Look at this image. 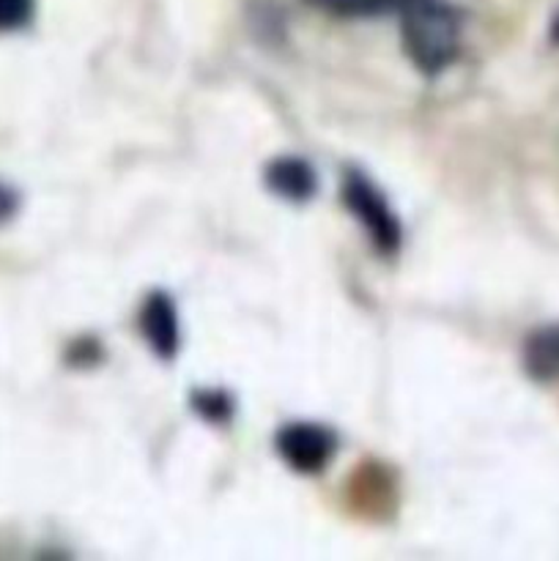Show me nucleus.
<instances>
[{"label": "nucleus", "instance_id": "6", "mask_svg": "<svg viewBox=\"0 0 559 561\" xmlns=\"http://www.w3.org/2000/svg\"><path fill=\"white\" fill-rule=\"evenodd\" d=\"M526 370L537 381H554L559 378V327L540 329L526 340L524 348Z\"/></svg>", "mask_w": 559, "mask_h": 561}, {"label": "nucleus", "instance_id": "7", "mask_svg": "<svg viewBox=\"0 0 559 561\" xmlns=\"http://www.w3.org/2000/svg\"><path fill=\"white\" fill-rule=\"evenodd\" d=\"M318 9L334 11L340 16H376L384 11L400 9L406 0H310Z\"/></svg>", "mask_w": 559, "mask_h": 561}, {"label": "nucleus", "instance_id": "4", "mask_svg": "<svg viewBox=\"0 0 559 561\" xmlns=\"http://www.w3.org/2000/svg\"><path fill=\"white\" fill-rule=\"evenodd\" d=\"M140 327L151 348L159 356H173L179 348V321H175V307L168 296L153 294L146 301L140 316Z\"/></svg>", "mask_w": 559, "mask_h": 561}, {"label": "nucleus", "instance_id": "1", "mask_svg": "<svg viewBox=\"0 0 559 561\" xmlns=\"http://www.w3.org/2000/svg\"><path fill=\"white\" fill-rule=\"evenodd\" d=\"M403 42L409 58L425 75H438L458 53L460 20L444 0H406Z\"/></svg>", "mask_w": 559, "mask_h": 561}, {"label": "nucleus", "instance_id": "2", "mask_svg": "<svg viewBox=\"0 0 559 561\" xmlns=\"http://www.w3.org/2000/svg\"><path fill=\"white\" fill-rule=\"evenodd\" d=\"M343 201L351 208L356 219L365 225V230L370 233L373 244L381 252H395L400 244V225L395 219L392 208L387 206V201L381 197V192L370 184L367 179H362L360 173H351L343 184Z\"/></svg>", "mask_w": 559, "mask_h": 561}, {"label": "nucleus", "instance_id": "5", "mask_svg": "<svg viewBox=\"0 0 559 561\" xmlns=\"http://www.w3.org/2000/svg\"><path fill=\"white\" fill-rule=\"evenodd\" d=\"M269 190L288 201H307L316 192V173L301 159H277L266 170Z\"/></svg>", "mask_w": 559, "mask_h": 561}, {"label": "nucleus", "instance_id": "8", "mask_svg": "<svg viewBox=\"0 0 559 561\" xmlns=\"http://www.w3.org/2000/svg\"><path fill=\"white\" fill-rule=\"evenodd\" d=\"M33 0H0V31H16L31 20Z\"/></svg>", "mask_w": 559, "mask_h": 561}, {"label": "nucleus", "instance_id": "9", "mask_svg": "<svg viewBox=\"0 0 559 561\" xmlns=\"http://www.w3.org/2000/svg\"><path fill=\"white\" fill-rule=\"evenodd\" d=\"M197 405H201V411H206L208 416H214V420H219V414H228L230 405L225 403L219 394H208V398H197Z\"/></svg>", "mask_w": 559, "mask_h": 561}, {"label": "nucleus", "instance_id": "3", "mask_svg": "<svg viewBox=\"0 0 559 561\" xmlns=\"http://www.w3.org/2000/svg\"><path fill=\"white\" fill-rule=\"evenodd\" d=\"M277 449L290 469L301 471V474H316L332 460L338 438L327 427L301 422V425L283 427V433L277 436Z\"/></svg>", "mask_w": 559, "mask_h": 561}, {"label": "nucleus", "instance_id": "10", "mask_svg": "<svg viewBox=\"0 0 559 561\" xmlns=\"http://www.w3.org/2000/svg\"><path fill=\"white\" fill-rule=\"evenodd\" d=\"M11 211H14V195H11L9 190H3V186H0V219L9 217Z\"/></svg>", "mask_w": 559, "mask_h": 561}]
</instances>
